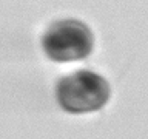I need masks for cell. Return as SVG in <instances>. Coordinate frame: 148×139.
I'll use <instances>...</instances> for the list:
<instances>
[{
	"label": "cell",
	"instance_id": "1",
	"mask_svg": "<svg viewBox=\"0 0 148 139\" xmlns=\"http://www.w3.org/2000/svg\"><path fill=\"white\" fill-rule=\"evenodd\" d=\"M110 85L100 74L90 70L79 71L59 79L56 94L60 107L73 114L100 110L110 99Z\"/></svg>",
	"mask_w": 148,
	"mask_h": 139
},
{
	"label": "cell",
	"instance_id": "2",
	"mask_svg": "<svg viewBox=\"0 0 148 139\" xmlns=\"http://www.w3.org/2000/svg\"><path fill=\"white\" fill-rule=\"evenodd\" d=\"M46 56L56 62L85 59L91 53L94 39L92 32L83 22L76 19L54 22L42 39Z\"/></svg>",
	"mask_w": 148,
	"mask_h": 139
}]
</instances>
